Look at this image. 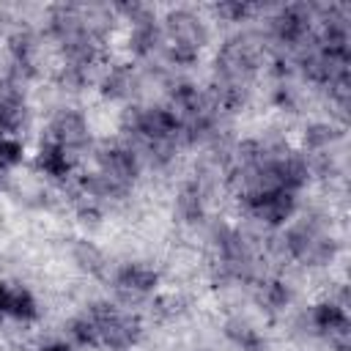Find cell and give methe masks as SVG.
Here are the masks:
<instances>
[{
  "label": "cell",
  "instance_id": "1",
  "mask_svg": "<svg viewBox=\"0 0 351 351\" xmlns=\"http://www.w3.org/2000/svg\"><path fill=\"white\" fill-rule=\"evenodd\" d=\"M88 318L93 321V326L99 332V346L123 351V348H132L134 340L140 337V321L115 310L112 304H93Z\"/></svg>",
  "mask_w": 351,
  "mask_h": 351
},
{
  "label": "cell",
  "instance_id": "2",
  "mask_svg": "<svg viewBox=\"0 0 351 351\" xmlns=\"http://www.w3.org/2000/svg\"><path fill=\"white\" fill-rule=\"evenodd\" d=\"M247 208L266 225H282L296 211V192L288 189H255L244 192Z\"/></svg>",
  "mask_w": 351,
  "mask_h": 351
},
{
  "label": "cell",
  "instance_id": "3",
  "mask_svg": "<svg viewBox=\"0 0 351 351\" xmlns=\"http://www.w3.org/2000/svg\"><path fill=\"white\" fill-rule=\"evenodd\" d=\"M167 30H170V47L176 60H195L200 44H203V30L197 19L186 11H176L167 16Z\"/></svg>",
  "mask_w": 351,
  "mask_h": 351
},
{
  "label": "cell",
  "instance_id": "4",
  "mask_svg": "<svg viewBox=\"0 0 351 351\" xmlns=\"http://www.w3.org/2000/svg\"><path fill=\"white\" fill-rule=\"evenodd\" d=\"M134 129L143 140H148L151 145H165L170 143L178 129H181V121L176 112L170 110H162V107H154V110H143L134 121Z\"/></svg>",
  "mask_w": 351,
  "mask_h": 351
},
{
  "label": "cell",
  "instance_id": "5",
  "mask_svg": "<svg viewBox=\"0 0 351 351\" xmlns=\"http://www.w3.org/2000/svg\"><path fill=\"white\" fill-rule=\"evenodd\" d=\"M313 324L318 332H324L337 348H346L348 346V313L343 304L337 302H318L313 307Z\"/></svg>",
  "mask_w": 351,
  "mask_h": 351
},
{
  "label": "cell",
  "instance_id": "6",
  "mask_svg": "<svg viewBox=\"0 0 351 351\" xmlns=\"http://www.w3.org/2000/svg\"><path fill=\"white\" fill-rule=\"evenodd\" d=\"M88 137V126H85V118L74 110H63L60 115H55V121L49 123V143L71 151L77 145H82Z\"/></svg>",
  "mask_w": 351,
  "mask_h": 351
},
{
  "label": "cell",
  "instance_id": "7",
  "mask_svg": "<svg viewBox=\"0 0 351 351\" xmlns=\"http://www.w3.org/2000/svg\"><path fill=\"white\" fill-rule=\"evenodd\" d=\"M99 162H101V176L115 186L118 184H129L137 176V159L126 148H107L99 156Z\"/></svg>",
  "mask_w": 351,
  "mask_h": 351
},
{
  "label": "cell",
  "instance_id": "8",
  "mask_svg": "<svg viewBox=\"0 0 351 351\" xmlns=\"http://www.w3.org/2000/svg\"><path fill=\"white\" fill-rule=\"evenodd\" d=\"M115 285H118V291H123V293L140 296V293H151V291H156V285H159V274H156L151 266H143V263H126V266L118 269V274H115Z\"/></svg>",
  "mask_w": 351,
  "mask_h": 351
},
{
  "label": "cell",
  "instance_id": "9",
  "mask_svg": "<svg viewBox=\"0 0 351 351\" xmlns=\"http://www.w3.org/2000/svg\"><path fill=\"white\" fill-rule=\"evenodd\" d=\"M36 165L49 178H69L71 176V156H69V151L60 148V145H55V143H49V140L38 148Z\"/></svg>",
  "mask_w": 351,
  "mask_h": 351
},
{
  "label": "cell",
  "instance_id": "10",
  "mask_svg": "<svg viewBox=\"0 0 351 351\" xmlns=\"http://www.w3.org/2000/svg\"><path fill=\"white\" fill-rule=\"evenodd\" d=\"M0 315H8V318L22 321V324H30V321L38 318V302L33 299V293L27 288H8L5 302L0 307Z\"/></svg>",
  "mask_w": 351,
  "mask_h": 351
},
{
  "label": "cell",
  "instance_id": "11",
  "mask_svg": "<svg viewBox=\"0 0 351 351\" xmlns=\"http://www.w3.org/2000/svg\"><path fill=\"white\" fill-rule=\"evenodd\" d=\"M310 27V16L304 14V8L299 5H291V8H282L277 16H274V33L280 36V41H302L304 33Z\"/></svg>",
  "mask_w": 351,
  "mask_h": 351
},
{
  "label": "cell",
  "instance_id": "12",
  "mask_svg": "<svg viewBox=\"0 0 351 351\" xmlns=\"http://www.w3.org/2000/svg\"><path fill=\"white\" fill-rule=\"evenodd\" d=\"M69 335H71V340H74L77 346H82V348L99 346V332H96V326H93V321H90L88 315L74 318V321L69 324Z\"/></svg>",
  "mask_w": 351,
  "mask_h": 351
},
{
  "label": "cell",
  "instance_id": "13",
  "mask_svg": "<svg viewBox=\"0 0 351 351\" xmlns=\"http://www.w3.org/2000/svg\"><path fill=\"white\" fill-rule=\"evenodd\" d=\"M25 159V145L16 137H0V170H11Z\"/></svg>",
  "mask_w": 351,
  "mask_h": 351
},
{
  "label": "cell",
  "instance_id": "14",
  "mask_svg": "<svg viewBox=\"0 0 351 351\" xmlns=\"http://www.w3.org/2000/svg\"><path fill=\"white\" fill-rule=\"evenodd\" d=\"M16 110H19V104H16V101L0 99V137H5V132L16 126V118H14V115H16Z\"/></svg>",
  "mask_w": 351,
  "mask_h": 351
},
{
  "label": "cell",
  "instance_id": "15",
  "mask_svg": "<svg viewBox=\"0 0 351 351\" xmlns=\"http://www.w3.org/2000/svg\"><path fill=\"white\" fill-rule=\"evenodd\" d=\"M263 293H266V302H269L271 307H280V304L288 302V288H285L282 282H266Z\"/></svg>",
  "mask_w": 351,
  "mask_h": 351
},
{
  "label": "cell",
  "instance_id": "16",
  "mask_svg": "<svg viewBox=\"0 0 351 351\" xmlns=\"http://www.w3.org/2000/svg\"><path fill=\"white\" fill-rule=\"evenodd\" d=\"M219 14H228L230 19H241V16L250 14V5H244V3H225V5H219Z\"/></svg>",
  "mask_w": 351,
  "mask_h": 351
},
{
  "label": "cell",
  "instance_id": "17",
  "mask_svg": "<svg viewBox=\"0 0 351 351\" xmlns=\"http://www.w3.org/2000/svg\"><path fill=\"white\" fill-rule=\"evenodd\" d=\"M38 351H71V346H69V343H60V340H55V343H47V346H41Z\"/></svg>",
  "mask_w": 351,
  "mask_h": 351
},
{
  "label": "cell",
  "instance_id": "18",
  "mask_svg": "<svg viewBox=\"0 0 351 351\" xmlns=\"http://www.w3.org/2000/svg\"><path fill=\"white\" fill-rule=\"evenodd\" d=\"M5 293H8V285L0 280V307H3V302H5Z\"/></svg>",
  "mask_w": 351,
  "mask_h": 351
},
{
  "label": "cell",
  "instance_id": "19",
  "mask_svg": "<svg viewBox=\"0 0 351 351\" xmlns=\"http://www.w3.org/2000/svg\"><path fill=\"white\" fill-rule=\"evenodd\" d=\"M0 186H3V178H0Z\"/></svg>",
  "mask_w": 351,
  "mask_h": 351
}]
</instances>
